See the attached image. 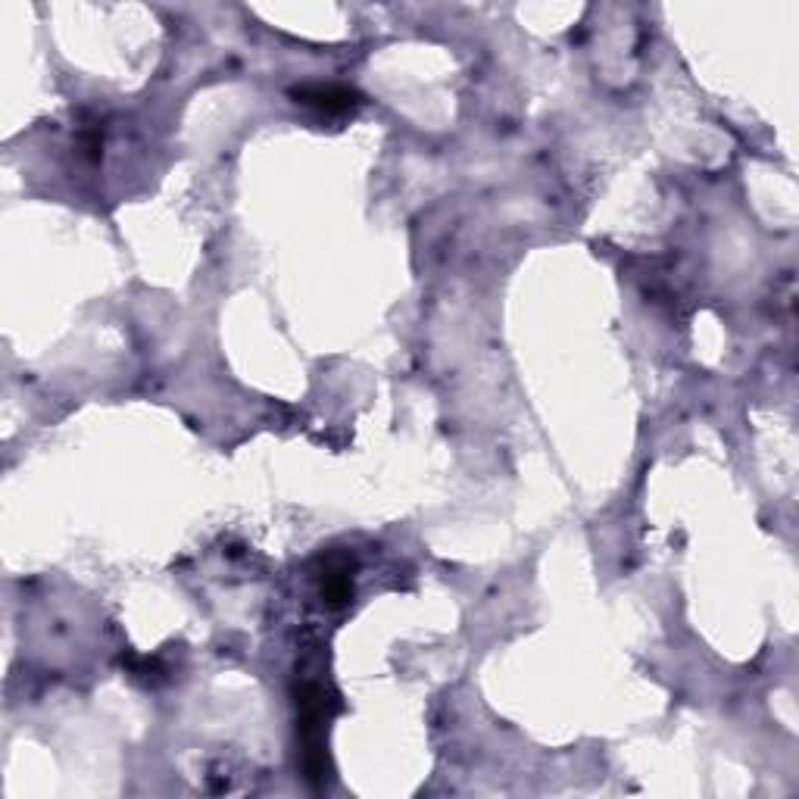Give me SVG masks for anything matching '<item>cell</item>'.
I'll return each mask as SVG.
<instances>
[{"label": "cell", "instance_id": "6da1fadb", "mask_svg": "<svg viewBox=\"0 0 799 799\" xmlns=\"http://www.w3.org/2000/svg\"><path fill=\"white\" fill-rule=\"evenodd\" d=\"M291 97L297 104L313 106L319 113H347L353 106L363 104V97L344 85H300L291 91Z\"/></svg>", "mask_w": 799, "mask_h": 799}]
</instances>
